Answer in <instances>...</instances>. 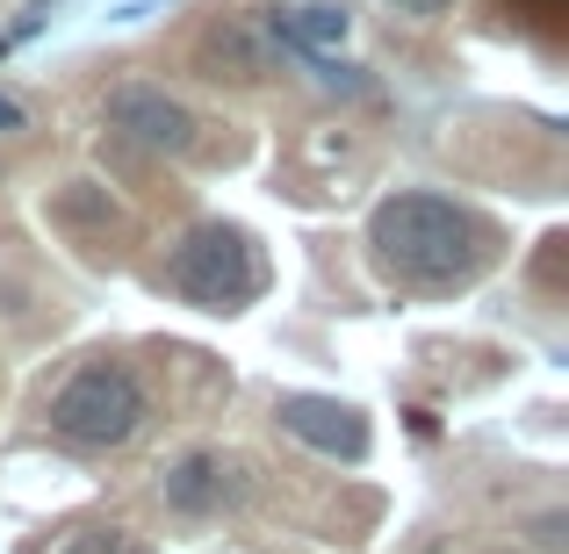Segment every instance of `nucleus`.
<instances>
[{
	"label": "nucleus",
	"instance_id": "obj_1",
	"mask_svg": "<svg viewBox=\"0 0 569 554\" xmlns=\"http://www.w3.org/2000/svg\"><path fill=\"white\" fill-rule=\"evenodd\" d=\"M376 266L403 289H469L498 260V231L447 194H389L368 216Z\"/></svg>",
	"mask_w": 569,
	"mask_h": 554
},
{
	"label": "nucleus",
	"instance_id": "obj_2",
	"mask_svg": "<svg viewBox=\"0 0 569 554\" xmlns=\"http://www.w3.org/2000/svg\"><path fill=\"white\" fill-rule=\"evenodd\" d=\"M167 289L194 310H246L267 289V260L238 223H194L167 260Z\"/></svg>",
	"mask_w": 569,
	"mask_h": 554
},
{
	"label": "nucleus",
	"instance_id": "obj_3",
	"mask_svg": "<svg viewBox=\"0 0 569 554\" xmlns=\"http://www.w3.org/2000/svg\"><path fill=\"white\" fill-rule=\"evenodd\" d=\"M144 425V382L123 361H87L51 396V432L66 446H123Z\"/></svg>",
	"mask_w": 569,
	"mask_h": 554
},
{
	"label": "nucleus",
	"instance_id": "obj_4",
	"mask_svg": "<svg viewBox=\"0 0 569 554\" xmlns=\"http://www.w3.org/2000/svg\"><path fill=\"white\" fill-rule=\"evenodd\" d=\"M274 417H281L289 440L318 446V454H332V461H361L368 454V417L353 411V403H339V396H281Z\"/></svg>",
	"mask_w": 569,
	"mask_h": 554
},
{
	"label": "nucleus",
	"instance_id": "obj_5",
	"mask_svg": "<svg viewBox=\"0 0 569 554\" xmlns=\"http://www.w3.org/2000/svg\"><path fill=\"white\" fill-rule=\"evenodd\" d=\"M109 130L138 138L144 152H188L194 144V115L181 101H167L159 87H116L109 94Z\"/></svg>",
	"mask_w": 569,
	"mask_h": 554
},
{
	"label": "nucleus",
	"instance_id": "obj_6",
	"mask_svg": "<svg viewBox=\"0 0 569 554\" xmlns=\"http://www.w3.org/2000/svg\"><path fill=\"white\" fill-rule=\"evenodd\" d=\"M231 497H238V483H231V461H223V454H188L181 469L167 475V504H173L181 518L223 512Z\"/></svg>",
	"mask_w": 569,
	"mask_h": 554
},
{
	"label": "nucleus",
	"instance_id": "obj_7",
	"mask_svg": "<svg viewBox=\"0 0 569 554\" xmlns=\"http://www.w3.org/2000/svg\"><path fill=\"white\" fill-rule=\"evenodd\" d=\"M274 29L296 43V51H325V43H339V37H347V8H325V0H310V8L274 14Z\"/></svg>",
	"mask_w": 569,
	"mask_h": 554
},
{
	"label": "nucleus",
	"instance_id": "obj_8",
	"mask_svg": "<svg viewBox=\"0 0 569 554\" xmlns=\"http://www.w3.org/2000/svg\"><path fill=\"white\" fill-rule=\"evenodd\" d=\"M66 554H152L144 541H130V533H116V526H101V533H80Z\"/></svg>",
	"mask_w": 569,
	"mask_h": 554
},
{
	"label": "nucleus",
	"instance_id": "obj_9",
	"mask_svg": "<svg viewBox=\"0 0 569 554\" xmlns=\"http://www.w3.org/2000/svg\"><path fill=\"white\" fill-rule=\"evenodd\" d=\"M389 8H397V14H418V22H426V14H440V8H455V0H389Z\"/></svg>",
	"mask_w": 569,
	"mask_h": 554
}]
</instances>
